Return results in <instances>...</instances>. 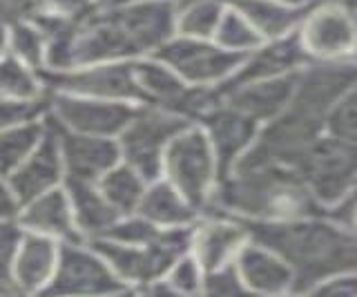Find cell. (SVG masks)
I'll use <instances>...</instances> for the list:
<instances>
[{"mask_svg": "<svg viewBox=\"0 0 357 297\" xmlns=\"http://www.w3.org/2000/svg\"><path fill=\"white\" fill-rule=\"evenodd\" d=\"M355 83L357 63L319 61L299 72L297 90L286 109L259 130L255 143L234 168L268 166V163L295 168L301 155L326 130V121L335 103Z\"/></svg>", "mask_w": 357, "mask_h": 297, "instance_id": "6da1fadb", "label": "cell"}, {"mask_svg": "<svg viewBox=\"0 0 357 297\" xmlns=\"http://www.w3.org/2000/svg\"><path fill=\"white\" fill-rule=\"evenodd\" d=\"M252 241L275 250L295 273L293 293H308L328 277L357 273V230L321 217L261 222L241 219Z\"/></svg>", "mask_w": 357, "mask_h": 297, "instance_id": "7a4b0ae2", "label": "cell"}, {"mask_svg": "<svg viewBox=\"0 0 357 297\" xmlns=\"http://www.w3.org/2000/svg\"><path fill=\"white\" fill-rule=\"evenodd\" d=\"M208 213H221L261 222H290V219L328 215L310 192L306 181L290 166L234 168L221 179Z\"/></svg>", "mask_w": 357, "mask_h": 297, "instance_id": "3957f363", "label": "cell"}, {"mask_svg": "<svg viewBox=\"0 0 357 297\" xmlns=\"http://www.w3.org/2000/svg\"><path fill=\"white\" fill-rule=\"evenodd\" d=\"M195 226L161 228L148 244H121V241L98 237L92 244L112 266L121 282L132 293H143L150 284L163 280L174 264L192 250Z\"/></svg>", "mask_w": 357, "mask_h": 297, "instance_id": "277c9868", "label": "cell"}, {"mask_svg": "<svg viewBox=\"0 0 357 297\" xmlns=\"http://www.w3.org/2000/svg\"><path fill=\"white\" fill-rule=\"evenodd\" d=\"M163 177L199 213L210 208L219 185V168L210 137L201 123H190L170 141L163 157Z\"/></svg>", "mask_w": 357, "mask_h": 297, "instance_id": "5b68a950", "label": "cell"}, {"mask_svg": "<svg viewBox=\"0 0 357 297\" xmlns=\"http://www.w3.org/2000/svg\"><path fill=\"white\" fill-rule=\"evenodd\" d=\"M192 121L154 105H139L130 123L116 137L121 161L130 163L148 181L163 177V157L170 141Z\"/></svg>", "mask_w": 357, "mask_h": 297, "instance_id": "8992f818", "label": "cell"}, {"mask_svg": "<svg viewBox=\"0 0 357 297\" xmlns=\"http://www.w3.org/2000/svg\"><path fill=\"white\" fill-rule=\"evenodd\" d=\"M295 170L321 206L340 204L357 183V143L333 135L319 137Z\"/></svg>", "mask_w": 357, "mask_h": 297, "instance_id": "52a82bcc", "label": "cell"}, {"mask_svg": "<svg viewBox=\"0 0 357 297\" xmlns=\"http://www.w3.org/2000/svg\"><path fill=\"white\" fill-rule=\"evenodd\" d=\"M156 61L165 63L190 85L217 87L239 70L248 54L230 52L217 45L212 38H192L174 34L170 40L150 54Z\"/></svg>", "mask_w": 357, "mask_h": 297, "instance_id": "ba28073f", "label": "cell"}, {"mask_svg": "<svg viewBox=\"0 0 357 297\" xmlns=\"http://www.w3.org/2000/svg\"><path fill=\"white\" fill-rule=\"evenodd\" d=\"M126 282L112 271L105 257L89 241L61 244L59 266L43 295H128Z\"/></svg>", "mask_w": 357, "mask_h": 297, "instance_id": "9c48e42d", "label": "cell"}, {"mask_svg": "<svg viewBox=\"0 0 357 297\" xmlns=\"http://www.w3.org/2000/svg\"><path fill=\"white\" fill-rule=\"evenodd\" d=\"M47 114L56 125L72 132H83V135L114 139L130 123V119L139 107L130 101H109V98H94L56 90H47Z\"/></svg>", "mask_w": 357, "mask_h": 297, "instance_id": "30bf717a", "label": "cell"}, {"mask_svg": "<svg viewBox=\"0 0 357 297\" xmlns=\"http://www.w3.org/2000/svg\"><path fill=\"white\" fill-rule=\"evenodd\" d=\"M45 87L56 92H70L81 96L94 98H109V101H130L141 103L137 72H134V61H109V63H94L83 65V68L52 72H40Z\"/></svg>", "mask_w": 357, "mask_h": 297, "instance_id": "8fae6325", "label": "cell"}, {"mask_svg": "<svg viewBox=\"0 0 357 297\" xmlns=\"http://www.w3.org/2000/svg\"><path fill=\"white\" fill-rule=\"evenodd\" d=\"M299 38L310 59L342 61L355 50V16L344 5L324 0L310 7Z\"/></svg>", "mask_w": 357, "mask_h": 297, "instance_id": "7c38bea8", "label": "cell"}, {"mask_svg": "<svg viewBox=\"0 0 357 297\" xmlns=\"http://www.w3.org/2000/svg\"><path fill=\"white\" fill-rule=\"evenodd\" d=\"M199 123L206 128L212 150H215L219 181L226 179L234 170V166L245 155V150L252 146L261 130L259 121H255L252 116L239 112V109L223 101L201 116Z\"/></svg>", "mask_w": 357, "mask_h": 297, "instance_id": "4fadbf2b", "label": "cell"}, {"mask_svg": "<svg viewBox=\"0 0 357 297\" xmlns=\"http://www.w3.org/2000/svg\"><path fill=\"white\" fill-rule=\"evenodd\" d=\"M312 59L301 45L299 31H290L282 38H273L271 43H264L261 47L250 52L245 61L239 65L230 79H226L221 85H217V92L223 96L241 85H248L255 81L275 79V76H284L290 72H297L301 65L310 63Z\"/></svg>", "mask_w": 357, "mask_h": 297, "instance_id": "5bb4252c", "label": "cell"}, {"mask_svg": "<svg viewBox=\"0 0 357 297\" xmlns=\"http://www.w3.org/2000/svg\"><path fill=\"white\" fill-rule=\"evenodd\" d=\"M9 183L14 188L20 204L36 199L38 195L59 188L65 183V161L61 152L59 130L47 116V132H45L38 148L9 174Z\"/></svg>", "mask_w": 357, "mask_h": 297, "instance_id": "9a60e30c", "label": "cell"}, {"mask_svg": "<svg viewBox=\"0 0 357 297\" xmlns=\"http://www.w3.org/2000/svg\"><path fill=\"white\" fill-rule=\"evenodd\" d=\"M56 130H59L65 161V179L98 181L121 161V148L114 137L83 135V132H72L61 125H56Z\"/></svg>", "mask_w": 357, "mask_h": 297, "instance_id": "2e32d148", "label": "cell"}, {"mask_svg": "<svg viewBox=\"0 0 357 297\" xmlns=\"http://www.w3.org/2000/svg\"><path fill=\"white\" fill-rule=\"evenodd\" d=\"M250 241L245 226L237 217L208 213V219L195 224L192 255L201 264L204 273H212L237 259L239 250Z\"/></svg>", "mask_w": 357, "mask_h": 297, "instance_id": "e0dca14e", "label": "cell"}, {"mask_svg": "<svg viewBox=\"0 0 357 297\" xmlns=\"http://www.w3.org/2000/svg\"><path fill=\"white\" fill-rule=\"evenodd\" d=\"M61 257V241L25 230L11 266V284L18 295H43Z\"/></svg>", "mask_w": 357, "mask_h": 297, "instance_id": "ac0fdd59", "label": "cell"}, {"mask_svg": "<svg viewBox=\"0 0 357 297\" xmlns=\"http://www.w3.org/2000/svg\"><path fill=\"white\" fill-rule=\"evenodd\" d=\"M18 222L25 230L54 237L61 244H65V241H85L78 233L72 201L65 185H59V188L38 195L36 199L22 204Z\"/></svg>", "mask_w": 357, "mask_h": 297, "instance_id": "d6986e66", "label": "cell"}, {"mask_svg": "<svg viewBox=\"0 0 357 297\" xmlns=\"http://www.w3.org/2000/svg\"><path fill=\"white\" fill-rule=\"evenodd\" d=\"M297 79H299V70L284 76H275V79L255 81L223 94L221 101L232 105L243 114L252 116L259 123H268L277 114H282L286 105L290 103V98H293L297 90Z\"/></svg>", "mask_w": 357, "mask_h": 297, "instance_id": "ffe728a7", "label": "cell"}, {"mask_svg": "<svg viewBox=\"0 0 357 297\" xmlns=\"http://www.w3.org/2000/svg\"><path fill=\"white\" fill-rule=\"evenodd\" d=\"M234 264H237L241 280L250 293L275 295V293L293 291L295 284L293 268L275 250L257 244V241H248L239 250Z\"/></svg>", "mask_w": 357, "mask_h": 297, "instance_id": "44dd1931", "label": "cell"}, {"mask_svg": "<svg viewBox=\"0 0 357 297\" xmlns=\"http://www.w3.org/2000/svg\"><path fill=\"white\" fill-rule=\"evenodd\" d=\"M63 185L67 195H70L78 233L85 241L103 237L121 219L119 211L107 201L103 190L98 188V181L65 179Z\"/></svg>", "mask_w": 357, "mask_h": 297, "instance_id": "7402d4cb", "label": "cell"}, {"mask_svg": "<svg viewBox=\"0 0 357 297\" xmlns=\"http://www.w3.org/2000/svg\"><path fill=\"white\" fill-rule=\"evenodd\" d=\"M137 215L145 217L148 222L161 228L195 226L199 219L197 208L165 177H159L148 183V188L143 192V199L137 208Z\"/></svg>", "mask_w": 357, "mask_h": 297, "instance_id": "603a6c76", "label": "cell"}, {"mask_svg": "<svg viewBox=\"0 0 357 297\" xmlns=\"http://www.w3.org/2000/svg\"><path fill=\"white\" fill-rule=\"evenodd\" d=\"M230 5L237 7L264 38L271 40L290 34V29H295L312 7H293L279 0H230Z\"/></svg>", "mask_w": 357, "mask_h": 297, "instance_id": "cb8c5ba5", "label": "cell"}, {"mask_svg": "<svg viewBox=\"0 0 357 297\" xmlns=\"http://www.w3.org/2000/svg\"><path fill=\"white\" fill-rule=\"evenodd\" d=\"M148 179L139 170H134L130 163L119 161L114 168L107 170L98 179V188L103 190L107 201L119 211L121 217L134 215L143 199V192L148 188Z\"/></svg>", "mask_w": 357, "mask_h": 297, "instance_id": "d4e9b609", "label": "cell"}, {"mask_svg": "<svg viewBox=\"0 0 357 297\" xmlns=\"http://www.w3.org/2000/svg\"><path fill=\"white\" fill-rule=\"evenodd\" d=\"M230 0H176V34L212 38Z\"/></svg>", "mask_w": 357, "mask_h": 297, "instance_id": "484cf974", "label": "cell"}, {"mask_svg": "<svg viewBox=\"0 0 357 297\" xmlns=\"http://www.w3.org/2000/svg\"><path fill=\"white\" fill-rule=\"evenodd\" d=\"M45 132H47V116L0 132V174L3 177H9L38 148Z\"/></svg>", "mask_w": 357, "mask_h": 297, "instance_id": "4316f807", "label": "cell"}, {"mask_svg": "<svg viewBox=\"0 0 357 297\" xmlns=\"http://www.w3.org/2000/svg\"><path fill=\"white\" fill-rule=\"evenodd\" d=\"M0 96L9 98H43L47 96V87L38 70L20 61L16 54L7 52L0 59Z\"/></svg>", "mask_w": 357, "mask_h": 297, "instance_id": "83f0119b", "label": "cell"}, {"mask_svg": "<svg viewBox=\"0 0 357 297\" xmlns=\"http://www.w3.org/2000/svg\"><path fill=\"white\" fill-rule=\"evenodd\" d=\"M212 40L217 45L226 47L230 52H241V54H250L257 47L264 45V36L252 27V23L245 18L237 7L228 5L226 14L221 16V23L215 31Z\"/></svg>", "mask_w": 357, "mask_h": 297, "instance_id": "f1b7e54d", "label": "cell"}, {"mask_svg": "<svg viewBox=\"0 0 357 297\" xmlns=\"http://www.w3.org/2000/svg\"><path fill=\"white\" fill-rule=\"evenodd\" d=\"M9 52L33 70H47V38L33 18L9 25Z\"/></svg>", "mask_w": 357, "mask_h": 297, "instance_id": "f546056e", "label": "cell"}, {"mask_svg": "<svg viewBox=\"0 0 357 297\" xmlns=\"http://www.w3.org/2000/svg\"><path fill=\"white\" fill-rule=\"evenodd\" d=\"M47 112H50L47 96L31 98V101H27V98L0 96V132L22 125V123H29V121L45 119Z\"/></svg>", "mask_w": 357, "mask_h": 297, "instance_id": "4dcf8cb0", "label": "cell"}, {"mask_svg": "<svg viewBox=\"0 0 357 297\" xmlns=\"http://www.w3.org/2000/svg\"><path fill=\"white\" fill-rule=\"evenodd\" d=\"M204 275L206 273L197 261V257L192 252H188L170 268L163 282L167 284L172 295H197L204 293Z\"/></svg>", "mask_w": 357, "mask_h": 297, "instance_id": "1f68e13d", "label": "cell"}, {"mask_svg": "<svg viewBox=\"0 0 357 297\" xmlns=\"http://www.w3.org/2000/svg\"><path fill=\"white\" fill-rule=\"evenodd\" d=\"M326 130L333 137L357 143V83L331 109Z\"/></svg>", "mask_w": 357, "mask_h": 297, "instance_id": "d6a6232c", "label": "cell"}, {"mask_svg": "<svg viewBox=\"0 0 357 297\" xmlns=\"http://www.w3.org/2000/svg\"><path fill=\"white\" fill-rule=\"evenodd\" d=\"M22 235H25V228L20 226L18 219L0 222V282L11 284V266H14V257L18 252Z\"/></svg>", "mask_w": 357, "mask_h": 297, "instance_id": "836d02e7", "label": "cell"}, {"mask_svg": "<svg viewBox=\"0 0 357 297\" xmlns=\"http://www.w3.org/2000/svg\"><path fill=\"white\" fill-rule=\"evenodd\" d=\"M204 293L208 295H243L250 293L239 275L237 264H226L212 273L204 275Z\"/></svg>", "mask_w": 357, "mask_h": 297, "instance_id": "e575fe53", "label": "cell"}, {"mask_svg": "<svg viewBox=\"0 0 357 297\" xmlns=\"http://www.w3.org/2000/svg\"><path fill=\"white\" fill-rule=\"evenodd\" d=\"M100 9L98 0H43L38 12L59 16L70 23H83Z\"/></svg>", "mask_w": 357, "mask_h": 297, "instance_id": "d590c367", "label": "cell"}, {"mask_svg": "<svg viewBox=\"0 0 357 297\" xmlns=\"http://www.w3.org/2000/svg\"><path fill=\"white\" fill-rule=\"evenodd\" d=\"M43 0H0V20L7 25L38 14Z\"/></svg>", "mask_w": 357, "mask_h": 297, "instance_id": "8d00e7d4", "label": "cell"}, {"mask_svg": "<svg viewBox=\"0 0 357 297\" xmlns=\"http://www.w3.org/2000/svg\"><path fill=\"white\" fill-rule=\"evenodd\" d=\"M333 222H337L351 230H357V190L349 192L340 204H335L333 211H328V215Z\"/></svg>", "mask_w": 357, "mask_h": 297, "instance_id": "74e56055", "label": "cell"}, {"mask_svg": "<svg viewBox=\"0 0 357 297\" xmlns=\"http://www.w3.org/2000/svg\"><path fill=\"white\" fill-rule=\"evenodd\" d=\"M357 273H346L344 277L337 280H326L321 286H315L310 293L317 295H357Z\"/></svg>", "mask_w": 357, "mask_h": 297, "instance_id": "f35d334b", "label": "cell"}, {"mask_svg": "<svg viewBox=\"0 0 357 297\" xmlns=\"http://www.w3.org/2000/svg\"><path fill=\"white\" fill-rule=\"evenodd\" d=\"M20 208L22 204L16 197L14 188H11L9 179L0 174V222H5V219H18Z\"/></svg>", "mask_w": 357, "mask_h": 297, "instance_id": "ab89813d", "label": "cell"}, {"mask_svg": "<svg viewBox=\"0 0 357 297\" xmlns=\"http://www.w3.org/2000/svg\"><path fill=\"white\" fill-rule=\"evenodd\" d=\"M9 52V25L0 20V59Z\"/></svg>", "mask_w": 357, "mask_h": 297, "instance_id": "60d3db41", "label": "cell"}, {"mask_svg": "<svg viewBox=\"0 0 357 297\" xmlns=\"http://www.w3.org/2000/svg\"><path fill=\"white\" fill-rule=\"evenodd\" d=\"M100 9H109V7H126V5H137V3H145V0H98Z\"/></svg>", "mask_w": 357, "mask_h": 297, "instance_id": "b9f144b4", "label": "cell"}, {"mask_svg": "<svg viewBox=\"0 0 357 297\" xmlns=\"http://www.w3.org/2000/svg\"><path fill=\"white\" fill-rule=\"evenodd\" d=\"M284 5H293V7H310V5H317L324 3V0H279Z\"/></svg>", "mask_w": 357, "mask_h": 297, "instance_id": "7bdbcfd3", "label": "cell"}, {"mask_svg": "<svg viewBox=\"0 0 357 297\" xmlns=\"http://www.w3.org/2000/svg\"><path fill=\"white\" fill-rule=\"evenodd\" d=\"M353 56L357 61V14H355V50H353Z\"/></svg>", "mask_w": 357, "mask_h": 297, "instance_id": "ee69618b", "label": "cell"}, {"mask_svg": "<svg viewBox=\"0 0 357 297\" xmlns=\"http://www.w3.org/2000/svg\"><path fill=\"white\" fill-rule=\"evenodd\" d=\"M346 5H349L351 9H355V12H357V0H346Z\"/></svg>", "mask_w": 357, "mask_h": 297, "instance_id": "f6af8a7d", "label": "cell"}]
</instances>
